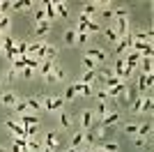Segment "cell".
I'll return each mask as SVG.
<instances>
[{
	"instance_id": "6da1fadb",
	"label": "cell",
	"mask_w": 154,
	"mask_h": 152,
	"mask_svg": "<svg viewBox=\"0 0 154 152\" xmlns=\"http://www.w3.org/2000/svg\"><path fill=\"white\" fill-rule=\"evenodd\" d=\"M117 122H120V113H117V111H108V113L103 115L101 118V129H110V127H115Z\"/></svg>"
},
{
	"instance_id": "7a4b0ae2",
	"label": "cell",
	"mask_w": 154,
	"mask_h": 152,
	"mask_svg": "<svg viewBox=\"0 0 154 152\" xmlns=\"http://www.w3.org/2000/svg\"><path fill=\"white\" fill-rule=\"evenodd\" d=\"M62 104H64L62 97H44V101H42V106L46 111H58V108H62Z\"/></svg>"
},
{
	"instance_id": "3957f363",
	"label": "cell",
	"mask_w": 154,
	"mask_h": 152,
	"mask_svg": "<svg viewBox=\"0 0 154 152\" xmlns=\"http://www.w3.org/2000/svg\"><path fill=\"white\" fill-rule=\"evenodd\" d=\"M85 55H88V58H92V60H94L97 65H99V62H106V53H103L101 49H97V46H90V49L85 51Z\"/></svg>"
},
{
	"instance_id": "277c9868",
	"label": "cell",
	"mask_w": 154,
	"mask_h": 152,
	"mask_svg": "<svg viewBox=\"0 0 154 152\" xmlns=\"http://www.w3.org/2000/svg\"><path fill=\"white\" fill-rule=\"evenodd\" d=\"M92 125H94V113L92 111H83L81 113V129H92Z\"/></svg>"
},
{
	"instance_id": "5b68a950",
	"label": "cell",
	"mask_w": 154,
	"mask_h": 152,
	"mask_svg": "<svg viewBox=\"0 0 154 152\" xmlns=\"http://www.w3.org/2000/svg\"><path fill=\"white\" fill-rule=\"evenodd\" d=\"M60 143V134L51 131V134H46V138H44V147H48V150H55Z\"/></svg>"
},
{
	"instance_id": "8992f818",
	"label": "cell",
	"mask_w": 154,
	"mask_h": 152,
	"mask_svg": "<svg viewBox=\"0 0 154 152\" xmlns=\"http://www.w3.org/2000/svg\"><path fill=\"white\" fill-rule=\"evenodd\" d=\"M152 74H140V78H138V90L140 92H145V90H149L152 88Z\"/></svg>"
},
{
	"instance_id": "52a82bcc",
	"label": "cell",
	"mask_w": 154,
	"mask_h": 152,
	"mask_svg": "<svg viewBox=\"0 0 154 152\" xmlns=\"http://www.w3.org/2000/svg\"><path fill=\"white\" fill-rule=\"evenodd\" d=\"M101 32H103V37H106V42H108V44H117V32H115V28H101Z\"/></svg>"
},
{
	"instance_id": "ba28073f",
	"label": "cell",
	"mask_w": 154,
	"mask_h": 152,
	"mask_svg": "<svg viewBox=\"0 0 154 152\" xmlns=\"http://www.w3.org/2000/svg\"><path fill=\"white\" fill-rule=\"evenodd\" d=\"M0 101H2V106H9V108H12L14 104L19 101V97L14 95V92H2V95H0Z\"/></svg>"
},
{
	"instance_id": "9c48e42d",
	"label": "cell",
	"mask_w": 154,
	"mask_h": 152,
	"mask_svg": "<svg viewBox=\"0 0 154 152\" xmlns=\"http://www.w3.org/2000/svg\"><path fill=\"white\" fill-rule=\"evenodd\" d=\"M58 58V49L53 44H46V53H44V62H55Z\"/></svg>"
},
{
	"instance_id": "30bf717a",
	"label": "cell",
	"mask_w": 154,
	"mask_h": 152,
	"mask_svg": "<svg viewBox=\"0 0 154 152\" xmlns=\"http://www.w3.org/2000/svg\"><path fill=\"white\" fill-rule=\"evenodd\" d=\"M97 9H99V5H97V2H85L81 14H83V16H88V19H92V16L97 14Z\"/></svg>"
},
{
	"instance_id": "8fae6325",
	"label": "cell",
	"mask_w": 154,
	"mask_h": 152,
	"mask_svg": "<svg viewBox=\"0 0 154 152\" xmlns=\"http://www.w3.org/2000/svg\"><path fill=\"white\" fill-rule=\"evenodd\" d=\"M44 14H46V21H48V23L55 21V16H58V14H55V5H53V2H44Z\"/></svg>"
},
{
	"instance_id": "7c38bea8",
	"label": "cell",
	"mask_w": 154,
	"mask_h": 152,
	"mask_svg": "<svg viewBox=\"0 0 154 152\" xmlns=\"http://www.w3.org/2000/svg\"><path fill=\"white\" fill-rule=\"evenodd\" d=\"M12 108H14V113H16V115H26L28 111H30V108H28V104H26V99H19Z\"/></svg>"
},
{
	"instance_id": "4fadbf2b",
	"label": "cell",
	"mask_w": 154,
	"mask_h": 152,
	"mask_svg": "<svg viewBox=\"0 0 154 152\" xmlns=\"http://www.w3.org/2000/svg\"><path fill=\"white\" fill-rule=\"evenodd\" d=\"M53 76H55V81L60 83V81H64V78H67V71H64L58 62H53Z\"/></svg>"
},
{
	"instance_id": "5bb4252c",
	"label": "cell",
	"mask_w": 154,
	"mask_h": 152,
	"mask_svg": "<svg viewBox=\"0 0 154 152\" xmlns=\"http://www.w3.org/2000/svg\"><path fill=\"white\" fill-rule=\"evenodd\" d=\"M140 71L143 74H152V58H140Z\"/></svg>"
},
{
	"instance_id": "9a60e30c",
	"label": "cell",
	"mask_w": 154,
	"mask_h": 152,
	"mask_svg": "<svg viewBox=\"0 0 154 152\" xmlns=\"http://www.w3.org/2000/svg\"><path fill=\"white\" fill-rule=\"evenodd\" d=\"M26 104L30 111H39L42 108V99H37V97H26Z\"/></svg>"
},
{
	"instance_id": "2e32d148",
	"label": "cell",
	"mask_w": 154,
	"mask_h": 152,
	"mask_svg": "<svg viewBox=\"0 0 154 152\" xmlns=\"http://www.w3.org/2000/svg\"><path fill=\"white\" fill-rule=\"evenodd\" d=\"M42 147H44V143L37 138H28V150L30 152H42Z\"/></svg>"
},
{
	"instance_id": "e0dca14e",
	"label": "cell",
	"mask_w": 154,
	"mask_h": 152,
	"mask_svg": "<svg viewBox=\"0 0 154 152\" xmlns=\"http://www.w3.org/2000/svg\"><path fill=\"white\" fill-rule=\"evenodd\" d=\"M97 67H99V65H97L92 58L83 55V69H85V71H97Z\"/></svg>"
},
{
	"instance_id": "ac0fdd59",
	"label": "cell",
	"mask_w": 154,
	"mask_h": 152,
	"mask_svg": "<svg viewBox=\"0 0 154 152\" xmlns=\"http://www.w3.org/2000/svg\"><path fill=\"white\" fill-rule=\"evenodd\" d=\"M85 32H88V35H97V32H101V25L97 23V21H88V25H85Z\"/></svg>"
},
{
	"instance_id": "d6986e66",
	"label": "cell",
	"mask_w": 154,
	"mask_h": 152,
	"mask_svg": "<svg viewBox=\"0 0 154 152\" xmlns=\"http://www.w3.org/2000/svg\"><path fill=\"white\" fill-rule=\"evenodd\" d=\"M48 30H51V23H48V21H44V23H37V28H35V35H37V37H42V35H46Z\"/></svg>"
},
{
	"instance_id": "ffe728a7",
	"label": "cell",
	"mask_w": 154,
	"mask_h": 152,
	"mask_svg": "<svg viewBox=\"0 0 154 152\" xmlns=\"http://www.w3.org/2000/svg\"><path fill=\"white\" fill-rule=\"evenodd\" d=\"M7 28H9V16H7V14H0V37L7 35Z\"/></svg>"
},
{
	"instance_id": "44dd1931",
	"label": "cell",
	"mask_w": 154,
	"mask_h": 152,
	"mask_svg": "<svg viewBox=\"0 0 154 152\" xmlns=\"http://www.w3.org/2000/svg\"><path fill=\"white\" fill-rule=\"evenodd\" d=\"M94 81H97V71H85L83 78H81V83H85V85H92Z\"/></svg>"
},
{
	"instance_id": "7402d4cb",
	"label": "cell",
	"mask_w": 154,
	"mask_h": 152,
	"mask_svg": "<svg viewBox=\"0 0 154 152\" xmlns=\"http://www.w3.org/2000/svg\"><path fill=\"white\" fill-rule=\"evenodd\" d=\"M143 99H145V95L136 97L134 101H131V113H140V106H143Z\"/></svg>"
},
{
	"instance_id": "603a6c76",
	"label": "cell",
	"mask_w": 154,
	"mask_h": 152,
	"mask_svg": "<svg viewBox=\"0 0 154 152\" xmlns=\"http://www.w3.org/2000/svg\"><path fill=\"white\" fill-rule=\"evenodd\" d=\"M101 147H103L106 152H117V150H120V145H117L115 141H103V143H101Z\"/></svg>"
},
{
	"instance_id": "cb8c5ba5",
	"label": "cell",
	"mask_w": 154,
	"mask_h": 152,
	"mask_svg": "<svg viewBox=\"0 0 154 152\" xmlns=\"http://www.w3.org/2000/svg\"><path fill=\"white\" fill-rule=\"evenodd\" d=\"M106 104H108V101H97V111H92V113H97L99 118H103V115L108 113V108H106Z\"/></svg>"
},
{
	"instance_id": "d4e9b609",
	"label": "cell",
	"mask_w": 154,
	"mask_h": 152,
	"mask_svg": "<svg viewBox=\"0 0 154 152\" xmlns=\"http://www.w3.org/2000/svg\"><path fill=\"white\" fill-rule=\"evenodd\" d=\"M64 42H67L69 46H74V44H76V30H74V28L64 32Z\"/></svg>"
},
{
	"instance_id": "484cf974",
	"label": "cell",
	"mask_w": 154,
	"mask_h": 152,
	"mask_svg": "<svg viewBox=\"0 0 154 152\" xmlns=\"http://www.w3.org/2000/svg\"><path fill=\"white\" fill-rule=\"evenodd\" d=\"M53 5H55V14H60V16H69V9H67L64 2H53Z\"/></svg>"
},
{
	"instance_id": "4316f807",
	"label": "cell",
	"mask_w": 154,
	"mask_h": 152,
	"mask_svg": "<svg viewBox=\"0 0 154 152\" xmlns=\"http://www.w3.org/2000/svg\"><path fill=\"white\" fill-rule=\"evenodd\" d=\"M60 127H62V129H69V127H71L69 113H60Z\"/></svg>"
},
{
	"instance_id": "83f0119b",
	"label": "cell",
	"mask_w": 154,
	"mask_h": 152,
	"mask_svg": "<svg viewBox=\"0 0 154 152\" xmlns=\"http://www.w3.org/2000/svg\"><path fill=\"white\" fill-rule=\"evenodd\" d=\"M152 97H145V99H143V106H140V113H149V111H152Z\"/></svg>"
},
{
	"instance_id": "f1b7e54d",
	"label": "cell",
	"mask_w": 154,
	"mask_h": 152,
	"mask_svg": "<svg viewBox=\"0 0 154 152\" xmlns=\"http://www.w3.org/2000/svg\"><path fill=\"white\" fill-rule=\"evenodd\" d=\"M149 131H152V125H149V122H145V125H138V136H143V138H145Z\"/></svg>"
},
{
	"instance_id": "f546056e",
	"label": "cell",
	"mask_w": 154,
	"mask_h": 152,
	"mask_svg": "<svg viewBox=\"0 0 154 152\" xmlns=\"http://www.w3.org/2000/svg\"><path fill=\"white\" fill-rule=\"evenodd\" d=\"M12 46H16V44H14V37H12V35H2V49L9 51Z\"/></svg>"
},
{
	"instance_id": "4dcf8cb0",
	"label": "cell",
	"mask_w": 154,
	"mask_h": 152,
	"mask_svg": "<svg viewBox=\"0 0 154 152\" xmlns=\"http://www.w3.org/2000/svg\"><path fill=\"white\" fill-rule=\"evenodd\" d=\"M37 131H39V125H28V127H26V138L37 136Z\"/></svg>"
},
{
	"instance_id": "1f68e13d",
	"label": "cell",
	"mask_w": 154,
	"mask_h": 152,
	"mask_svg": "<svg viewBox=\"0 0 154 152\" xmlns=\"http://www.w3.org/2000/svg\"><path fill=\"white\" fill-rule=\"evenodd\" d=\"M39 71H42V76L51 74V71H53V62H42V65H39Z\"/></svg>"
},
{
	"instance_id": "d6a6232c",
	"label": "cell",
	"mask_w": 154,
	"mask_h": 152,
	"mask_svg": "<svg viewBox=\"0 0 154 152\" xmlns=\"http://www.w3.org/2000/svg\"><path fill=\"white\" fill-rule=\"evenodd\" d=\"M78 145H83V131L74 134V138H71V147H78Z\"/></svg>"
},
{
	"instance_id": "836d02e7",
	"label": "cell",
	"mask_w": 154,
	"mask_h": 152,
	"mask_svg": "<svg viewBox=\"0 0 154 152\" xmlns=\"http://www.w3.org/2000/svg\"><path fill=\"white\" fill-rule=\"evenodd\" d=\"M35 21H37V23H44V21H46V14H44V9H42V7H39V9H35Z\"/></svg>"
},
{
	"instance_id": "e575fe53",
	"label": "cell",
	"mask_w": 154,
	"mask_h": 152,
	"mask_svg": "<svg viewBox=\"0 0 154 152\" xmlns=\"http://www.w3.org/2000/svg\"><path fill=\"white\" fill-rule=\"evenodd\" d=\"M88 42H90V35H85V32H83V35H78V32H76V44H78V46L88 44Z\"/></svg>"
},
{
	"instance_id": "d590c367",
	"label": "cell",
	"mask_w": 154,
	"mask_h": 152,
	"mask_svg": "<svg viewBox=\"0 0 154 152\" xmlns=\"http://www.w3.org/2000/svg\"><path fill=\"white\" fill-rule=\"evenodd\" d=\"M113 16H115V19H127V7H120V9H113Z\"/></svg>"
},
{
	"instance_id": "8d00e7d4",
	"label": "cell",
	"mask_w": 154,
	"mask_h": 152,
	"mask_svg": "<svg viewBox=\"0 0 154 152\" xmlns=\"http://www.w3.org/2000/svg\"><path fill=\"white\" fill-rule=\"evenodd\" d=\"M124 131H127V134H138V125L129 122V125H124Z\"/></svg>"
},
{
	"instance_id": "74e56055",
	"label": "cell",
	"mask_w": 154,
	"mask_h": 152,
	"mask_svg": "<svg viewBox=\"0 0 154 152\" xmlns=\"http://www.w3.org/2000/svg\"><path fill=\"white\" fill-rule=\"evenodd\" d=\"M74 97H76L74 88H67V90H64V101H67V99H74Z\"/></svg>"
},
{
	"instance_id": "f35d334b",
	"label": "cell",
	"mask_w": 154,
	"mask_h": 152,
	"mask_svg": "<svg viewBox=\"0 0 154 152\" xmlns=\"http://www.w3.org/2000/svg\"><path fill=\"white\" fill-rule=\"evenodd\" d=\"M134 145H136V147H143V145H147V138H143V136H138V138L134 141Z\"/></svg>"
},
{
	"instance_id": "ab89813d",
	"label": "cell",
	"mask_w": 154,
	"mask_h": 152,
	"mask_svg": "<svg viewBox=\"0 0 154 152\" xmlns=\"http://www.w3.org/2000/svg\"><path fill=\"white\" fill-rule=\"evenodd\" d=\"M19 74H21V76H26V78H32V76H35V71L26 67V69H23V71H19Z\"/></svg>"
},
{
	"instance_id": "60d3db41",
	"label": "cell",
	"mask_w": 154,
	"mask_h": 152,
	"mask_svg": "<svg viewBox=\"0 0 154 152\" xmlns=\"http://www.w3.org/2000/svg\"><path fill=\"white\" fill-rule=\"evenodd\" d=\"M14 76H19V74H16V69H14V67H12V69H9V71H7V78H9V81H12V78H14Z\"/></svg>"
},
{
	"instance_id": "b9f144b4",
	"label": "cell",
	"mask_w": 154,
	"mask_h": 152,
	"mask_svg": "<svg viewBox=\"0 0 154 152\" xmlns=\"http://www.w3.org/2000/svg\"><path fill=\"white\" fill-rule=\"evenodd\" d=\"M103 16H106V19H113V9H110V7H108V9H103Z\"/></svg>"
},
{
	"instance_id": "7bdbcfd3",
	"label": "cell",
	"mask_w": 154,
	"mask_h": 152,
	"mask_svg": "<svg viewBox=\"0 0 154 152\" xmlns=\"http://www.w3.org/2000/svg\"><path fill=\"white\" fill-rule=\"evenodd\" d=\"M12 152H23V150H21V147L16 145V143H14V145H12Z\"/></svg>"
},
{
	"instance_id": "ee69618b",
	"label": "cell",
	"mask_w": 154,
	"mask_h": 152,
	"mask_svg": "<svg viewBox=\"0 0 154 152\" xmlns=\"http://www.w3.org/2000/svg\"><path fill=\"white\" fill-rule=\"evenodd\" d=\"M90 152H106L103 147H94V150H90Z\"/></svg>"
},
{
	"instance_id": "f6af8a7d",
	"label": "cell",
	"mask_w": 154,
	"mask_h": 152,
	"mask_svg": "<svg viewBox=\"0 0 154 152\" xmlns=\"http://www.w3.org/2000/svg\"><path fill=\"white\" fill-rule=\"evenodd\" d=\"M42 152H53V150H48V147H42Z\"/></svg>"
},
{
	"instance_id": "bcb514c9",
	"label": "cell",
	"mask_w": 154,
	"mask_h": 152,
	"mask_svg": "<svg viewBox=\"0 0 154 152\" xmlns=\"http://www.w3.org/2000/svg\"><path fill=\"white\" fill-rule=\"evenodd\" d=\"M67 152H76V147H69V150H67Z\"/></svg>"
},
{
	"instance_id": "7dc6e473",
	"label": "cell",
	"mask_w": 154,
	"mask_h": 152,
	"mask_svg": "<svg viewBox=\"0 0 154 152\" xmlns=\"http://www.w3.org/2000/svg\"><path fill=\"white\" fill-rule=\"evenodd\" d=\"M0 51H2V37H0Z\"/></svg>"
},
{
	"instance_id": "c3c4849f",
	"label": "cell",
	"mask_w": 154,
	"mask_h": 152,
	"mask_svg": "<svg viewBox=\"0 0 154 152\" xmlns=\"http://www.w3.org/2000/svg\"><path fill=\"white\" fill-rule=\"evenodd\" d=\"M0 152H7V150H5V147H2V145H0Z\"/></svg>"
},
{
	"instance_id": "681fc988",
	"label": "cell",
	"mask_w": 154,
	"mask_h": 152,
	"mask_svg": "<svg viewBox=\"0 0 154 152\" xmlns=\"http://www.w3.org/2000/svg\"><path fill=\"white\" fill-rule=\"evenodd\" d=\"M0 85H2V78H0Z\"/></svg>"
}]
</instances>
